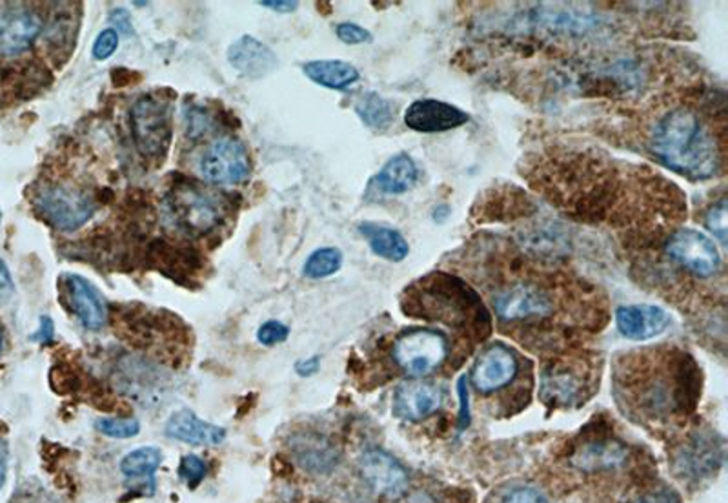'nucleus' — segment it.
Masks as SVG:
<instances>
[{
  "label": "nucleus",
  "instance_id": "1",
  "mask_svg": "<svg viewBox=\"0 0 728 503\" xmlns=\"http://www.w3.org/2000/svg\"><path fill=\"white\" fill-rule=\"evenodd\" d=\"M641 373L628 362L617 373V397L628 411L644 418H667L695 407L701 392L700 368L689 354L679 351L638 352Z\"/></svg>",
  "mask_w": 728,
  "mask_h": 503
},
{
  "label": "nucleus",
  "instance_id": "2",
  "mask_svg": "<svg viewBox=\"0 0 728 503\" xmlns=\"http://www.w3.org/2000/svg\"><path fill=\"white\" fill-rule=\"evenodd\" d=\"M649 150L663 166L687 177L705 181L721 168V148L695 110L676 106L663 112L650 126Z\"/></svg>",
  "mask_w": 728,
  "mask_h": 503
},
{
  "label": "nucleus",
  "instance_id": "3",
  "mask_svg": "<svg viewBox=\"0 0 728 503\" xmlns=\"http://www.w3.org/2000/svg\"><path fill=\"white\" fill-rule=\"evenodd\" d=\"M404 294L403 309L409 316L465 328L481 334V338L490 332V316L479 294L449 272L436 271L421 277Z\"/></svg>",
  "mask_w": 728,
  "mask_h": 503
},
{
  "label": "nucleus",
  "instance_id": "4",
  "mask_svg": "<svg viewBox=\"0 0 728 503\" xmlns=\"http://www.w3.org/2000/svg\"><path fill=\"white\" fill-rule=\"evenodd\" d=\"M492 301L493 311L503 323L543 322L554 316V292L534 277L503 285Z\"/></svg>",
  "mask_w": 728,
  "mask_h": 503
},
{
  "label": "nucleus",
  "instance_id": "5",
  "mask_svg": "<svg viewBox=\"0 0 728 503\" xmlns=\"http://www.w3.org/2000/svg\"><path fill=\"white\" fill-rule=\"evenodd\" d=\"M135 147L145 158H164L172 142V106L158 96L140 97L129 110Z\"/></svg>",
  "mask_w": 728,
  "mask_h": 503
},
{
  "label": "nucleus",
  "instance_id": "6",
  "mask_svg": "<svg viewBox=\"0 0 728 503\" xmlns=\"http://www.w3.org/2000/svg\"><path fill=\"white\" fill-rule=\"evenodd\" d=\"M393 362L412 378H423L443 365L449 356V340L431 328H412L393 341Z\"/></svg>",
  "mask_w": 728,
  "mask_h": 503
},
{
  "label": "nucleus",
  "instance_id": "7",
  "mask_svg": "<svg viewBox=\"0 0 728 503\" xmlns=\"http://www.w3.org/2000/svg\"><path fill=\"white\" fill-rule=\"evenodd\" d=\"M35 204L45 219L64 232L85 227L97 210L96 201L83 192V188L66 183H53L40 188Z\"/></svg>",
  "mask_w": 728,
  "mask_h": 503
},
{
  "label": "nucleus",
  "instance_id": "8",
  "mask_svg": "<svg viewBox=\"0 0 728 503\" xmlns=\"http://www.w3.org/2000/svg\"><path fill=\"white\" fill-rule=\"evenodd\" d=\"M168 204L175 225L191 236L212 232L225 217L217 199L190 183L174 188V192L170 193Z\"/></svg>",
  "mask_w": 728,
  "mask_h": 503
},
{
  "label": "nucleus",
  "instance_id": "9",
  "mask_svg": "<svg viewBox=\"0 0 728 503\" xmlns=\"http://www.w3.org/2000/svg\"><path fill=\"white\" fill-rule=\"evenodd\" d=\"M665 254L681 271L694 274L701 279L716 276L721 271V255L716 244L705 234L692 228H678L665 241Z\"/></svg>",
  "mask_w": 728,
  "mask_h": 503
},
{
  "label": "nucleus",
  "instance_id": "10",
  "mask_svg": "<svg viewBox=\"0 0 728 503\" xmlns=\"http://www.w3.org/2000/svg\"><path fill=\"white\" fill-rule=\"evenodd\" d=\"M201 174L210 185L228 187L250 177L247 148L234 137H223L202 153Z\"/></svg>",
  "mask_w": 728,
  "mask_h": 503
},
{
  "label": "nucleus",
  "instance_id": "11",
  "mask_svg": "<svg viewBox=\"0 0 728 503\" xmlns=\"http://www.w3.org/2000/svg\"><path fill=\"white\" fill-rule=\"evenodd\" d=\"M519 374V357L503 343H493L477 357L472 368V383L481 394H492L514 383Z\"/></svg>",
  "mask_w": 728,
  "mask_h": 503
},
{
  "label": "nucleus",
  "instance_id": "12",
  "mask_svg": "<svg viewBox=\"0 0 728 503\" xmlns=\"http://www.w3.org/2000/svg\"><path fill=\"white\" fill-rule=\"evenodd\" d=\"M359 470L372 491L387 498L403 496L409 487V475L403 465L390 454L372 449L359 460Z\"/></svg>",
  "mask_w": 728,
  "mask_h": 503
},
{
  "label": "nucleus",
  "instance_id": "13",
  "mask_svg": "<svg viewBox=\"0 0 728 503\" xmlns=\"http://www.w3.org/2000/svg\"><path fill=\"white\" fill-rule=\"evenodd\" d=\"M470 121L468 114L461 108L452 106L449 102L436 101V99H421L410 104L404 123L412 130L421 134H437V131H449L466 125Z\"/></svg>",
  "mask_w": 728,
  "mask_h": 503
},
{
  "label": "nucleus",
  "instance_id": "14",
  "mask_svg": "<svg viewBox=\"0 0 728 503\" xmlns=\"http://www.w3.org/2000/svg\"><path fill=\"white\" fill-rule=\"evenodd\" d=\"M42 32V21L37 13L15 8L0 13V55L13 58L29 50Z\"/></svg>",
  "mask_w": 728,
  "mask_h": 503
},
{
  "label": "nucleus",
  "instance_id": "15",
  "mask_svg": "<svg viewBox=\"0 0 728 503\" xmlns=\"http://www.w3.org/2000/svg\"><path fill=\"white\" fill-rule=\"evenodd\" d=\"M616 322L625 338L644 341L665 332V328L670 325V316L660 306L628 305L617 309Z\"/></svg>",
  "mask_w": 728,
  "mask_h": 503
},
{
  "label": "nucleus",
  "instance_id": "16",
  "mask_svg": "<svg viewBox=\"0 0 728 503\" xmlns=\"http://www.w3.org/2000/svg\"><path fill=\"white\" fill-rule=\"evenodd\" d=\"M66 279L67 301L75 316L90 330H99L106 323V305L102 301L99 290L77 274H67Z\"/></svg>",
  "mask_w": 728,
  "mask_h": 503
},
{
  "label": "nucleus",
  "instance_id": "17",
  "mask_svg": "<svg viewBox=\"0 0 728 503\" xmlns=\"http://www.w3.org/2000/svg\"><path fill=\"white\" fill-rule=\"evenodd\" d=\"M228 61L250 79H263L277 66L274 51L252 35H242L228 48Z\"/></svg>",
  "mask_w": 728,
  "mask_h": 503
},
{
  "label": "nucleus",
  "instance_id": "18",
  "mask_svg": "<svg viewBox=\"0 0 728 503\" xmlns=\"http://www.w3.org/2000/svg\"><path fill=\"white\" fill-rule=\"evenodd\" d=\"M441 402L443 394L434 385L412 381L399 385L396 390L393 413L398 414L399 418L423 419L436 413L437 408L441 407Z\"/></svg>",
  "mask_w": 728,
  "mask_h": 503
},
{
  "label": "nucleus",
  "instance_id": "19",
  "mask_svg": "<svg viewBox=\"0 0 728 503\" xmlns=\"http://www.w3.org/2000/svg\"><path fill=\"white\" fill-rule=\"evenodd\" d=\"M570 462L582 473H608L627 462V449L617 441L590 440L577 447Z\"/></svg>",
  "mask_w": 728,
  "mask_h": 503
},
{
  "label": "nucleus",
  "instance_id": "20",
  "mask_svg": "<svg viewBox=\"0 0 728 503\" xmlns=\"http://www.w3.org/2000/svg\"><path fill=\"white\" fill-rule=\"evenodd\" d=\"M166 436L190 445H218L225 441L226 430L218 425L208 424L191 411H179L166 422Z\"/></svg>",
  "mask_w": 728,
  "mask_h": 503
},
{
  "label": "nucleus",
  "instance_id": "21",
  "mask_svg": "<svg viewBox=\"0 0 728 503\" xmlns=\"http://www.w3.org/2000/svg\"><path fill=\"white\" fill-rule=\"evenodd\" d=\"M719 460H721L719 445H716L706 436H694L676 454L679 475L687 476V478H703V476L712 475L717 469Z\"/></svg>",
  "mask_w": 728,
  "mask_h": 503
},
{
  "label": "nucleus",
  "instance_id": "22",
  "mask_svg": "<svg viewBox=\"0 0 728 503\" xmlns=\"http://www.w3.org/2000/svg\"><path fill=\"white\" fill-rule=\"evenodd\" d=\"M579 368L574 363H554L543 373L541 397L552 405H568L581 394L585 378L577 376Z\"/></svg>",
  "mask_w": 728,
  "mask_h": 503
},
{
  "label": "nucleus",
  "instance_id": "23",
  "mask_svg": "<svg viewBox=\"0 0 728 503\" xmlns=\"http://www.w3.org/2000/svg\"><path fill=\"white\" fill-rule=\"evenodd\" d=\"M291 451L299 465L310 473H328L337 464L336 447L317 435H299L291 440Z\"/></svg>",
  "mask_w": 728,
  "mask_h": 503
},
{
  "label": "nucleus",
  "instance_id": "24",
  "mask_svg": "<svg viewBox=\"0 0 728 503\" xmlns=\"http://www.w3.org/2000/svg\"><path fill=\"white\" fill-rule=\"evenodd\" d=\"M417 177H419V172H417L414 159L410 158L409 153H398L392 159H388V163L382 166L381 172L374 179V185L382 193L399 196V193L412 190L417 183Z\"/></svg>",
  "mask_w": 728,
  "mask_h": 503
},
{
  "label": "nucleus",
  "instance_id": "25",
  "mask_svg": "<svg viewBox=\"0 0 728 503\" xmlns=\"http://www.w3.org/2000/svg\"><path fill=\"white\" fill-rule=\"evenodd\" d=\"M359 232L366 238L372 252L382 260L399 263V261L406 260V255L410 254L409 241L396 228L376 225V223H361Z\"/></svg>",
  "mask_w": 728,
  "mask_h": 503
},
{
  "label": "nucleus",
  "instance_id": "26",
  "mask_svg": "<svg viewBox=\"0 0 728 503\" xmlns=\"http://www.w3.org/2000/svg\"><path fill=\"white\" fill-rule=\"evenodd\" d=\"M303 72L315 85L330 90H347L359 80V70L344 61H312L303 64Z\"/></svg>",
  "mask_w": 728,
  "mask_h": 503
},
{
  "label": "nucleus",
  "instance_id": "27",
  "mask_svg": "<svg viewBox=\"0 0 728 503\" xmlns=\"http://www.w3.org/2000/svg\"><path fill=\"white\" fill-rule=\"evenodd\" d=\"M163 464V453L159 447H140L124 456L121 473L126 478H148L153 486V476Z\"/></svg>",
  "mask_w": 728,
  "mask_h": 503
},
{
  "label": "nucleus",
  "instance_id": "28",
  "mask_svg": "<svg viewBox=\"0 0 728 503\" xmlns=\"http://www.w3.org/2000/svg\"><path fill=\"white\" fill-rule=\"evenodd\" d=\"M359 117L364 125L371 126L374 130H387L388 126L392 125L396 120V110L393 104L387 101L385 97L379 93H366L361 97V101L355 106Z\"/></svg>",
  "mask_w": 728,
  "mask_h": 503
},
{
  "label": "nucleus",
  "instance_id": "29",
  "mask_svg": "<svg viewBox=\"0 0 728 503\" xmlns=\"http://www.w3.org/2000/svg\"><path fill=\"white\" fill-rule=\"evenodd\" d=\"M342 265V252L334 247L315 250L303 266V274L310 279H325L334 276Z\"/></svg>",
  "mask_w": 728,
  "mask_h": 503
},
{
  "label": "nucleus",
  "instance_id": "30",
  "mask_svg": "<svg viewBox=\"0 0 728 503\" xmlns=\"http://www.w3.org/2000/svg\"><path fill=\"white\" fill-rule=\"evenodd\" d=\"M96 427L101 435L117 440H128L139 435L140 424L137 418H99Z\"/></svg>",
  "mask_w": 728,
  "mask_h": 503
},
{
  "label": "nucleus",
  "instance_id": "31",
  "mask_svg": "<svg viewBox=\"0 0 728 503\" xmlns=\"http://www.w3.org/2000/svg\"><path fill=\"white\" fill-rule=\"evenodd\" d=\"M179 475L180 480L186 481V486L190 487V489H196L206 478V462L196 456V454H188V456L180 460Z\"/></svg>",
  "mask_w": 728,
  "mask_h": 503
},
{
  "label": "nucleus",
  "instance_id": "32",
  "mask_svg": "<svg viewBox=\"0 0 728 503\" xmlns=\"http://www.w3.org/2000/svg\"><path fill=\"white\" fill-rule=\"evenodd\" d=\"M705 225L721 243H727V199L721 198L706 212Z\"/></svg>",
  "mask_w": 728,
  "mask_h": 503
},
{
  "label": "nucleus",
  "instance_id": "33",
  "mask_svg": "<svg viewBox=\"0 0 728 503\" xmlns=\"http://www.w3.org/2000/svg\"><path fill=\"white\" fill-rule=\"evenodd\" d=\"M288 336H290V328L286 327L285 323L275 322V319L274 322L263 323L258 330L259 343H263L264 347L283 343V341L288 340Z\"/></svg>",
  "mask_w": 728,
  "mask_h": 503
},
{
  "label": "nucleus",
  "instance_id": "34",
  "mask_svg": "<svg viewBox=\"0 0 728 503\" xmlns=\"http://www.w3.org/2000/svg\"><path fill=\"white\" fill-rule=\"evenodd\" d=\"M118 42H121V39H118V34L115 29H102L96 42H93V59H97V61H106V59L112 58L113 53L117 51Z\"/></svg>",
  "mask_w": 728,
  "mask_h": 503
},
{
  "label": "nucleus",
  "instance_id": "35",
  "mask_svg": "<svg viewBox=\"0 0 728 503\" xmlns=\"http://www.w3.org/2000/svg\"><path fill=\"white\" fill-rule=\"evenodd\" d=\"M498 503H549V500L532 487H514L504 492Z\"/></svg>",
  "mask_w": 728,
  "mask_h": 503
},
{
  "label": "nucleus",
  "instance_id": "36",
  "mask_svg": "<svg viewBox=\"0 0 728 503\" xmlns=\"http://www.w3.org/2000/svg\"><path fill=\"white\" fill-rule=\"evenodd\" d=\"M336 34L347 45H364V42H371L372 40V34L368 29H364L363 26L353 23L339 24L336 28Z\"/></svg>",
  "mask_w": 728,
  "mask_h": 503
},
{
  "label": "nucleus",
  "instance_id": "37",
  "mask_svg": "<svg viewBox=\"0 0 728 503\" xmlns=\"http://www.w3.org/2000/svg\"><path fill=\"white\" fill-rule=\"evenodd\" d=\"M53 338H55V325H53V319L48 316L40 317L39 330L32 336V340L45 343V345H50Z\"/></svg>",
  "mask_w": 728,
  "mask_h": 503
},
{
  "label": "nucleus",
  "instance_id": "38",
  "mask_svg": "<svg viewBox=\"0 0 728 503\" xmlns=\"http://www.w3.org/2000/svg\"><path fill=\"white\" fill-rule=\"evenodd\" d=\"M112 21L113 24H115V32H123V34L126 35H134V26H131V17H129V13L126 12V10H123V8H117V10H113L112 12Z\"/></svg>",
  "mask_w": 728,
  "mask_h": 503
},
{
  "label": "nucleus",
  "instance_id": "39",
  "mask_svg": "<svg viewBox=\"0 0 728 503\" xmlns=\"http://www.w3.org/2000/svg\"><path fill=\"white\" fill-rule=\"evenodd\" d=\"M13 292L12 274L8 271V265L0 260V298H8Z\"/></svg>",
  "mask_w": 728,
  "mask_h": 503
},
{
  "label": "nucleus",
  "instance_id": "40",
  "mask_svg": "<svg viewBox=\"0 0 728 503\" xmlns=\"http://www.w3.org/2000/svg\"><path fill=\"white\" fill-rule=\"evenodd\" d=\"M261 7H266L269 8V10H274V12H279V13H290V12H296L298 10V2H286V0H261L259 2Z\"/></svg>",
  "mask_w": 728,
  "mask_h": 503
},
{
  "label": "nucleus",
  "instance_id": "41",
  "mask_svg": "<svg viewBox=\"0 0 728 503\" xmlns=\"http://www.w3.org/2000/svg\"><path fill=\"white\" fill-rule=\"evenodd\" d=\"M321 367V360L317 356L306 357L303 362L296 365L299 376H314Z\"/></svg>",
  "mask_w": 728,
  "mask_h": 503
},
{
  "label": "nucleus",
  "instance_id": "42",
  "mask_svg": "<svg viewBox=\"0 0 728 503\" xmlns=\"http://www.w3.org/2000/svg\"><path fill=\"white\" fill-rule=\"evenodd\" d=\"M636 503H678V500L668 492H650Z\"/></svg>",
  "mask_w": 728,
  "mask_h": 503
},
{
  "label": "nucleus",
  "instance_id": "43",
  "mask_svg": "<svg viewBox=\"0 0 728 503\" xmlns=\"http://www.w3.org/2000/svg\"><path fill=\"white\" fill-rule=\"evenodd\" d=\"M7 462H4V460H0V489L4 487V481H7Z\"/></svg>",
  "mask_w": 728,
  "mask_h": 503
},
{
  "label": "nucleus",
  "instance_id": "44",
  "mask_svg": "<svg viewBox=\"0 0 728 503\" xmlns=\"http://www.w3.org/2000/svg\"><path fill=\"white\" fill-rule=\"evenodd\" d=\"M4 351V332H2V327H0V354Z\"/></svg>",
  "mask_w": 728,
  "mask_h": 503
}]
</instances>
